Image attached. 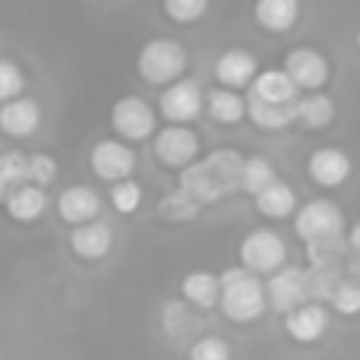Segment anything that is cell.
Instances as JSON below:
<instances>
[{
    "label": "cell",
    "mask_w": 360,
    "mask_h": 360,
    "mask_svg": "<svg viewBox=\"0 0 360 360\" xmlns=\"http://www.w3.org/2000/svg\"><path fill=\"white\" fill-rule=\"evenodd\" d=\"M6 212H10L13 221H35L44 209H48V196H44V186L25 184L22 190H16L6 199Z\"/></svg>",
    "instance_id": "obj_21"
},
{
    "label": "cell",
    "mask_w": 360,
    "mask_h": 360,
    "mask_svg": "<svg viewBox=\"0 0 360 360\" xmlns=\"http://www.w3.org/2000/svg\"><path fill=\"white\" fill-rule=\"evenodd\" d=\"M57 212L67 224H89V221H98V212H101V199L92 186H67V190L57 196Z\"/></svg>",
    "instance_id": "obj_12"
},
{
    "label": "cell",
    "mask_w": 360,
    "mask_h": 360,
    "mask_svg": "<svg viewBox=\"0 0 360 360\" xmlns=\"http://www.w3.org/2000/svg\"><path fill=\"white\" fill-rule=\"evenodd\" d=\"M139 76L152 86H171L180 79V73L186 70V51L180 48L174 38H155L139 51Z\"/></svg>",
    "instance_id": "obj_3"
},
{
    "label": "cell",
    "mask_w": 360,
    "mask_h": 360,
    "mask_svg": "<svg viewBox=\"0 0 360 360\" xmlns=\"http://www.w3.org/2000/svg\"><path fill=\"white\" fill-rule=\"evenodd\" d=\"M54 177H57V162L51 155H29V180L35 186H48V184H54Z\"/></svg>",
    "instance_id": "obj_35"
},
{
    "label": "cell",
    "mask_w": 360,
    "mask_h": 360,
    "mask_svg": "<svg viewBox=\"0 0 360 360\" xmlns=\"http://www.w3.org/2000/svg\"><path fill=\"white\" fill-rule=\"evenodd\" d=\"M111 127L120 139L136 143V139H146L155 130V114H152V108L146 105L143 98L127 95V98H120L117 105L111 108Z\"/></svg>",
    "instance_id": "obj_7"
},
{
    "label": "cell",
    "mask_w": 360,
    "mask_h": 360,
    "mask_svg": "<svg viewBox=\"0 0 360 360\" xmlns=\"http://www.w3.org/2000/svg\"><path fill=\"white\" fill-rule=\"evenodd\" d=\"M285 259H288V247L275 231H253L247 234V240L240 243V262L243 269L256 275H275L278 269H285Z\"/></svg>",
    "instance_id": "obj_5"
},
{
    "label": "cell",
    "mask_w": 360,
    "mask_h": 360,
    "mask_svg": "<svg viewBox=\"0 0 360 360\" xmlns=\"http://www.w3.org/2000/svg\"><path fill=\"white\" fill-rule=\"evenodd\" d=\"M266 285L250 269H228L221 275V313L231 323H253L266 313Z\"/></svg>",
    "instance_id": "obj_2"
},
{
    "label": "cell",
    "mask_w": 360,
    "mask_h": 360,
    "mask_svg": "<svg viewBox=\"0 0 360 360\" xmlns=\"http://www.w3.org/2000/svg\"><path fill=\"white\" fill-rule=\"evenodd\" d=\"M285 329H288V335H291L294 342L310 345V342H316L326 329H329V313H326L319 304H304V307H297L294 313H288Z\"/></svg>",
    "instance_id": "obj_17"
},
{
    "label": "cell",
    "mask_w": 360,
    "mask_h": 360,
    "mask_svg": "<svg viewBox=\"0 0 360 360\" xmlns=\"http://www.w3.org/2000/svg\"><path fill=\"white\" fill-rule=\"evenodd\" d=\"M243 165L234 149H218L202 162H193L180 174V190H186L199 202H218V199L231 196V193L243 190Z\"/></svg>",
    "instance_id": "obj_1"
},
{
    "label": "cell",
    "mask_w": 360,
    "mask_h": 360,
    "mask_svg": "<svg viewBox=\"0 0 360 360\" xmlns=\"http://www.w3.org/2000/svg\"><path fill=\"white\" fill-rule=\"evenodd\" d=\"M133 168H136V155L120 139H105L92 149V171L101 180H111V184L130 180Z\"/></svg>",
    "instance_id": "obj_10"
},
{
    "label": "cell",
    "mask_w": 360,
    "mask_h": 360,
    "mask_svg": "<svg viewBox=\"0 0 360 360\" xmlns=\"http://www.w3.org/2000/svg\"><path fill=\"white\" fill-rule=\"evenodd\" d=\"M38 124H41V111H38V105L32 98L19 95V98L6 101V105L0 108V130L13 139L32 136V133L38 130Z\"/></svg>",
    "instance_id": "obj_14"
},
{
    "label": "cell",
    "mask_w": 360,
    "mask_h": 360,
    "mask_svg": "<svg viewBox=\"0 0 360 360\" xmlns=\"http://www.w3.org/2000/svg\"><path fill=\"white\" fill-rule=\"evenodd\" d=\"M215 76L224 89H243L253 86V79L259 76V67H256V57L250 51L231 48L215 60Z\"/></svg>",
    "instance_id": "obj_13"
},
{
    "label": "cell",
    "mask_w": 360,
    "mask_h": 360,
    "mask_svg": "<svg viewBox=\"0 0 360 360\" xmlns=\"http://www.w3.org/2000/svg\"><path fill=\"white\" fill-rule=\"evenodd\" d=\"M266 294H269V300H272L275 310L294 313L297 307H304L307 300H310V291H307V272L291 269V266L278 269V272L269 278Z\"/></svg>",
    "instance_id": "obj_9"
},
{
    "label": "cell",
    "mask_w": 360,
    "mask_h": 360,
    "mask_svg": "<svg viewBox=\"0 0 360 360\" xmlns=\"http://www.w3.org/2000/svg\"><path fill=\"white\" fill-rule=\"evenodd\" d=\"M190 360H231V348L221 338H199L190 348Z\"/></svg>",
    "instance_id": "obj_34"
},
{
    "label": "cell",
    "mask_w": 360,
    "mask_h": 360,
    "mask_svg": "<svg viewBox=\"0 0 360 360\" xmlns=\"http://www.w3.org/2000/svg\"><path fill=\"white\" fill-rule=\"evenodd\" d=\"M158 108H162V117L168 120V124H190V120H196L199 111H202V92H199L196 82L177 79L162 92Z\"/></svg>",
    "instance_id": "obj_8"
},
{
    "label": "cell",
    "mask_w": 360,
    "mask_h": 360,
    "mask_svg": "<svg viewBox=\"0 0 360 360\" xmlns=\"http://www.w3.org/2000/svg\"><path fill=\"white\" fill-rule=\"evenodd\" d=\"M199 199H193L186 190H174L158 202V215L168 218V221H190V218L199 215Z\"/></svg>",
    "instance_id": "obj_28"
},
{
    "label": "cell",
    "mask_w": 360,
    "mask_h": 360,
    "mask_svg": "<svg viewBox=\"0 0 360 360\" xmlns=\"http://www.w3.org/2000/svg\"><path fill=\"white\" fill-rule=\"evenodd\" d=\"M332 117H335V105H332L329 95L310 92L307 98L297 101V120L307 130H323V127L332 124Z\"/></svg>",
    "instance_id": "obj_24"
},
{
    "label": "cell",
    "mask_w": 360,
    "mask_h": 360,
    "mask_svg": "<svg viewBox=\"0 0 360 360\" xmlns=\"http://www.w3.org/2000/svg\"><path fill=\"white\" fill-rule=\"evenodd\" d=\"M139 199H143V190H139V184H133V180H120V184L111 186V202H114V209L124 212V215L139 209Z\"/></svg>",
    "instance_id": "obj_33"
},
{
    "label": "cell",
    "mask_w": 360,
    "mask_h": 360,
    "mask_svg": "<svg viewBox=\"0 0 360 360\" xmlns=\"http://www.w3.org/2000/svg\"><path fill=\"white\" fill-rule=\"evenodd\" d=\"M345 266H348L351 278H357V281H360V253H354V250H351L348 259H345Z\"/></svg>",
    "instance_id": "obj_36"
},
{
    "label": "cell",
    "mask_w": 360,
    "mask_h": 360,
    "mask_svg": "<svg viewBox=\"0 0 360 360\" xmlns=\"http://www.w3.org/2000/svg\"><path fill=\"white\" fill-rule=\"evenodd\" d=\"M70 243H73L76 256H82V259H101V256H108V250H111L114 234L105 221H89V224H79V228L70 234Z\"/></svg>",
    "instance_id": "obj_18"
},
{
    "label": "cell",
    "mask_w": 360,
    "mask_h": 360,
    "mask_svg": "<svg viewBox=\"0 0 360 360\" xmlns=\"http://www.w3.org/2000/svg\"><path fill=\"white\" fill-rule=\"evenodd\" d=\"M357 48H360V35H357Z\"/></svg>",
    "instance_id": "obj_38"
},
{
    "label": "cell",
    "mask_w": 360,
    "mask_h": 360,
    "mask_svg": "<svg viewBox=\"0 0 360 360\" xmlns=\"http://www.w3.org/2000/svg\"><path fill=\"white\" fill-rule=\"evenodd\" d=\"M205 10H209V0H165V13L174 22H184V25L205 16Z\"/></svg>",
    "instance_id": "obj_32"
},
{
    "label": "cell",
    "mask_w": 360,
    "mask_h": 360,
    "mask_svg": "<svg viewBox=\"0 0 360 360\" xmlns=\"http://www.w3.org/2000/svg\"><path fill=\"white\" fill-rule=\"evenodd\" d=\"M29 180V155H19V152H6L0 155V202L13 196L16 190H22Z\"/></svg>",
    "instance_id": "obj_23"
},
{
    "label": "cell",
    "mask_w": 360,
    "mask_h": 360,
    "mask_svg": "<svg viewBox=\"0 0 360 360\" xmlns=\"http://www.w3.org/2000/svg\"><path fill=\"white\" fill-rule=\"evenodd\" d=\"M205 101H209L212 120H218V124H237L247 114V101L234 89H215V92L205 95Z\"/></svg>",
    "instance_id": "obj_26"
},
{
    "label": "cell",
    "mask_w": 360,
    "mask_h": 360,
    "mask_svg": "<svg viewBox=\"0 0 360 360\" xmlns=\"http://www.w3.org/2000/svg\"><path fill=\"white\" fill-rule=\"evenodd\" d=\"M342 285V266H310L307 269V291L310 300H332Z\"/></svg>",
    "instance_id": "obj_27"
},
{
    "label": "cell",
    "mask_w": 360,
    "mask_h": 360,
    "mask_svg": "<svg viewBox=\"0 0 360 360\" xmlns=\"http://www.w3.org/2000/svg\"><path fill=\"white\" fill-rule=\"evenodd\" d=\"M348 243H351V250H354V253H360V221L354 224V228H351V234H348Z\"/></svg>",
    "instance_id": "obj_37"
},
{
    "label": "cell",
    "mask_w": 360,
    "mask_h": 360,
    "mask_svg": "<svg viewBox=\"0 0 360 360\" xmlns=\"http://www.w3.org/2000/svg\"><path fill=\"white\" fill-rule=\"evenodd\" d=\"M247 114L259 130H285L297 120V101L294 105H269L259 98H247Z\"/></svg>",
    "instance_id": "obj_20"
},
{
    "label": "cell",
    "mask_w": 360,
    "mask_h": 360,
    "mask_svg": "<svg viewBox=\"0 0 360 360\" xmlns=\"http://www.w3.org/2000/svg\"><path fill=\"white\" fill-rule=\"evenodd\" d=\"M199 155V136L184 124L165 127L155 136V158L165 168H190Z\"/></svg>",
    "instance_id": "obj_6"
},
{
    "label": "cell",
    "mask_w": 360,
    "mask_h": 360,
    "mask_svg": "<svg viewBox=\"0 0 360 360\" xmlns=\"http://www.w3.org/2000/svg\"><path fill=\"white\" fill-rule=\"evenodd\" d=\"M300 16V0H256V22L266 32H288Z\"/></svg>",
    "instance_id": "obj_19"
},
{
    "label": "cell",
    "mask_w": 360,
    "mask_h": 360,
    "mask_svg": "<svg viewBox=\"0 0 360 360\" xmlns=\"http://www.w3.org/2000/svg\"><path fill=\"white\" fill-rule=\"evenodd\" d=\"M294 231L304 243L326 240V237H342L345 234V215L335 202L329 199H313L294 218Z\"/></svg>",
    "instance_id": "obj_4"
},
{
    "label": "cell",
    "mask_w": 360,
    "mask_h": 360,
    "mask_svg": "<svg viewBox=\"0 0 360 360\" xmlns=\"http://www.w3.org/2000/svg\"><path fill=\"white\" fill-rule=\"evenodd\" d=\"M272 184H275L272 162H266V158H247V165H243V190L259 196V193Z\"/></svg>",
    "instance_id": "obj_29"
},
{
    "label": "cell",
    "mask_w": 360,
    "mask_h": 360,
    "mask_svg": "<svg viewBox=\"0 0 360 360\" xmlns=\"http://www.w3.org/2000/svg\"><path fill=\"white\" fill-rule=\"evenodd\" d=\"M332 307L345 316H357L360 313V281L357 278H342L335 297H332Z\"/></svg>",
    "instance_id": "obj_31"
},
{
    "label": "cell",
    "mask_w": 360,
    "mask_h": 360,
    "mask_svg": "<svg viewBox=\"0 0 360 360\" xmlns=\"http://www.w3.org/2000/svg\"><path fill=\"white\" fill-rule=\"evenodd\" d=\"M250 98L269 101V105H294V101H300V95H297L294 79L285 73V70H266V73H259L253 79Z\"/></svg>",
    "instance_id": "obj_16"
},
{
    "label": "cell",
    "mask_w": 360,
    "mask_h": 360,
    "mask_svg": "<svg viewBox=\"0 0 360 360\" xmlns=\"http://www.w3.org/2000/svg\"><path fill=\"white\" fill-rule=\"evenodd\" d=\"M184 297L190 300L193 307H215L221 300V278H215L212 272H190L184 278Z\"/></svg>",
    "instance_id": "obj_22"
},
{
    "label": "cell",
    "mask_w": 360,
    "mask_h": 360,
    "mask_svg": "<svg viewBox=\"0 0 360 360\" xmlns=\"http://www.w3.org/2000/svg\"><path fill=\"white\" fill-rule=\"evenodd\" d=\"M294 205H297V196H294V190L288 184H281V180H275L272 186H266V190L256 196V209L266 218H288L294 212Z\"/></svg>",
    "instance_id": "obj_25"
},
{
    "label": "cell",
    "mask_w": 360,
    "mask_h": 360,
    "mask_svg": "<svg viewBox=\"0 0 360 360\" xmlns=\"http://www.w3.org/2000/svg\"><path fill=\"white\" fill-rule=\"evenodd\" d=\"M22 89H25L22 70H19L13 60H0V101L6 105V101L19 98V95H22Z\"/></svg>",
    "instance_id": "obj_30"
},
{
    "label": "cell",
    "mask_w": 360,
    "mask_h": 360,
    "mask_svg": "<svg viewBox=\"0 0 360 360\" xmlns=\"http://www.w3.org/2000/svg\"><path fill=\"white\" fill-rule=\"evenodd\" d=\"M285 73L294 79L297 89H307V92H316L329 82V60H326L319 51L313 48H297L288 54L285 60Z\"/></svg>",
    "instance_id": "obj_11"
},
{
    "label": "cell",
    "mask_w": 360,
    "mask_h": 360,
    "mask_svg": "<svg viewBox=\"0 0 360 360\" xmlns=\"http://www.w3.org/2000/svg\"><path fill=\"white\" fill-rule=\"evenodd\" d=\"M307 171L319 186H342L351 177V158L342 149H319L310 155Z\"/></svg>",
    "instance_id": "obj_15"
}]
</instances>
